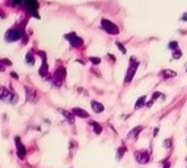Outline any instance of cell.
<instances>
[{
	"label": "cell",
	"mask_w": 187,
	"mask_h": 168,
	"mask_svg": "<svg viewBox=\"0 0 187 168\" xmlns=\"http://www.w3.org/2000/svg\"><path fill=\"white\" fill-rule=\"evenodd\" d=\"M23 37V28H19V27H15V28H10L6 35H5V40L7 43H15L18 40H21V38Z\"/></svg>",
	"instance_id": "obj_1"
},
{
	"label": "cell",
	"mask_w": 187,
	"mask_h": 168,
	"mask_svg": "<svg viewBox=\"0 0 187 168\" xmlns=\"http://www.w3.org/2000/svg\"><path fill=\"white\" fill-rule=\"evenodd\" d=\"M138 67H139V61L136 60L134 57H130V66H129L127 73H126V79H124V82H126V83L132 82V79L134 77V73H136V70H138Z\"/></svg>",
	"instance_id": "obj_2"
},
{
	"label": "cell",
	"mask_w": 187,
	"mask_h": 168,
	"mask_svg": "<svg viewBox=\"0 0 187 168\" xmlns=\"http://www.w3.org/2000/svg\"><path fill=\"white\" fill-rule=\"evenodd\" d=\"M101 28L107 32V34H111V35H117L120 31H118V27L116 23H113L108 19H101Z\"/></svg>",
	"instance_id": "obj_3"
},
{
	"label": "cell",
	"mask_w": 187,
	"mask_h": 168,
	"mask_svg": "<svg viewBox=\"0 0 187 168\" xmlns=\"http://www.w3.org/2000/svg\"><path fill=\"white\" fill-rule=\"evenodd\" d=\"M65 77H66V69L65 67H59L53 76V85L54 86H61V83H63L65 81Z\"/></svg>",
	"instance_id": "obj_4"
},
{
	"label": "cell",
	"mask_w": 187,
	"mask_h": 168,
	"mask_svg": "<svg viewBox=\"0 0 187 168\" xmlns=\"http://www.w3.org/2000/svg\"><path fill=\"white\" fill-rule=\"evenodd\" d=\"M65 38H66V40L69 41V44H70L72 47H81V45L83 44V40H82L81 37H78V35L75 34V32L66 34V35H65Z\"/></svg>",
	"instance_id": "obj_5"
},
{
	"label": "cell",
	"mask_w": 187,
	"mask_h": 168,
	"mask_svg": "<svg viewBox=\"0 0 187 168\" xmlns=\"http://www.w3.org/2000/svg\"><path fill=\"white\" fill-rule=\"evenodd\" d=\"M134 159L138 161L139 164H148L149 159H151V155H149V152L146 151H136L134 152Z\"/></svg>",
	"instance_id": "obj_6"
},
{
	"label": "cell",
	"mask_w": 187,
	"mask_h": 168,
	"mask_svg": "<svg viewBox=\"0 0 187 168\" xmlns=\"http://www.w3.org/2000/svg\"><path fill=\"white\" fill-rule=\"evenodd\" d=\"M40 57L43 59V64H41V69H40V76L41 77H45L47 76V73H48V64H47V59H45V53H44V51H40Z\"/></svg>",
	"instance_id": "obj_7"
},
{
	"label": "cell",
	"mask_w": 187,
	"mask_h": 168,
	"mask_svg": "<svg viewBox=\"0 0 187 168\" xmlns=\"http://www.w3.org/2000/svg\"><path fill=\"white\" fill-rule=\"evenodd\" d=\"M15 143H16V148H18V157H19L21 159H23V157L27 155V149H25V146L22 145V142H21L19 136L15 137Z\"/></svg>",
	"instance_id": "obj_8"
},
{
	"label": "cell",
	"mask_w": 187,
	"mask_h": 168,
	"mask_svg": "<svg viewBox=\"0 0 187 168\" xmlns=\"http://www.w3.org/2000/svg\"><path fill=\"white\" fill-rule=\"evenodd\" d=\"M25 91H27V99H28L29 102H37V99H38V95H37L35 89H32V88H27Z\"/></svg>",
	"instance_id": "obj_9"
},
{
	"label": "cell",
	"mask_w": 187,
	"mask_h": 168,
	"mask_svg": "<svg viewBox=\"0 0 187 168\" xmlns=\"http://www.w3.org/2000/svg\"><path fill=\"white\" fill-rule=\"evenodd\" d=\"M72 113L76 115V117H82V119H88L89 117V114L86 113L85 110H82V108H79V107H75V108H72Z\"/></svg>",
	"instance_id": "obj_10"
},
{
	"label": "cell",
	"mask_w": 187,
	"mask_h": 168,
	"mask_svg": "<svg viewBox=\"0 0 187 168\" xmlns=\"http://www.w3.org/2000/svg\"><path fill=\"white\" fill-rule=\"evenodd\" d=\"M91 107H92L94 113H96V114L104 111V105L101 104V102H98V101H91Z\"/></svg>",
	"instance_id": "obj_11"
},
{
	"label": "cell",
	"mask_w": 187,
	"mask_h": 168,
	"mask_svg": "<svg viewBox=\"0 0 187 168\" xmlns=\"http://www.w3.org/2000/svg\"><path fill=\"white\" fill-rule=\"evenodd\" d=\"M143 130V127L142 126H138V127H134V129H132V130L129 132V135H127V137L129 139H136V137H138V135Z\"/></svg>",
	"instance_id": "obj_12"
},
{
	"label": "cell",
	"mask_w": 187,
	"mask_h": 168,
	"mask_svg": "<svg viewBox=\"0 0 187 168\" xmlns=\"http://www.w3.org/2000/svg\"><path fill=\"white\" fill-rule=\"evenodd\" d=\"M59 113H61V114H63L65 117L67 119V121H69L70 124H73V123H75V117H73L75 114H73L72 111L69 113V111H66V110H63V108H59Z\"/></svg>",
	"instance_id": "obj_13"
},
{
	"label": "cell",
	"mask_w": 187,
	"mask_h": 168,
	"mask_svg": "<svg viewBox=\"0 0 187 168\" xmlns=\"http://www.w3.org/2000/svg\"><path fill=\"white\" fill-rule=\"evenodd\" d=\"M146 105V97L145 95H142L140 98H138V101H136V104H134V110H139V108H142V107H145Z\"/></svg>",
	"instance_id": "obj_14"
},
{
	"label": "cell",
	"mask_w": 187,
	"mask_h": 168,
	"mask_svg": "<svg viewBox=\"0 0 187 168\" xmlns=\"http://www.w3.org/2000/svg\"><path fill=\"white\" fill-rule=\"evenodd\" d=\"M161 76H164L165 79H170V77H176V76H177V73L174 72V70L165 69V70H162V72H161Z\"/></svg>",
	"instance_id": "obj_15"
},
{
	"label": "cell",
	"mask_w": 187,
	"mask_h": 168,
	"mask_svg": "<svg viewBox=\"0 0 187 168\" xmlns=\"http://www.w3.org/2000/svg\"><path fill=\"white\" fill-rule=\"evenodd\" d=\"M10 92H12V91H9V89H6L5 86H2V88H0V99H6V101H7Z\"/></svg>",
	"instance_id": "obj_16"
},
{
	"label": "cell",
	"mask_w": 187,
	"mask_h": 168,
	"mask_svg": "<svg viewBox=\"0 0 187 168\" xmlns=\"http://www.w3.org/2000/svg\"><path fill=\"white\" fill-rule=\"evenodd\" d=\"M124 153H126V146H124V145H121V146L118 148V151H117V155H116L117 161H120V159L124 157Z\"/></svg>",
	"instance_id": "obj_17"
},
{
	"label": "cell",
	"mask_w": 187,
	"mask_h": 168,
	"mask_svg": "<svg viewBox=\"0 0 187 168\" xmlns=\"http://www.w3.org/2000/svg\"><path fill=\"white\" fill-rule=\"evenodd\" d=\"M18 99H19V98H18V95H16L13 91H12V92H10V95H9V98H7V102H10V104H13V105H15L16 102H18Z\"/></svg>",
	"instance_id": "obj_18"
},
{
	"label": "cell",
	"mask_w": 187,
	"mask_h": 168,
	"mask_svg": "<svg viewBox=\"0 0 187 168\" xmlns=\"http://www.w3.org/2000/svg\"><path fill=\"white\" fill-rule=\"evenodd\" d=\"M89 124H91V126L94 127V132H95L96 135H101V132H102V127L99 126V124H98L96 121H91Z\"/></svg>",
	"instance_id": "obj_19"
},
{
	"label": "cell",
	"mask_w": 187,
	"mask_h": 168,
	"mask_svg": "<svg viewBox=\"0 0 187 168\" xmlns=\"http://www.w3.org/2000/svg\"><path fill=\"white\" fill-rule=\"evenodd\" d=\"M25 61H27L29 66H32V64L35 63V57H34V54H32V51H29V53L27 54V57H25Z\"/></svg>",
	"instance_id": "obj_20"
},
{
	"label": "cell",
	"mask_w": 187,
	"mask_h": 168,
	"mask_svg": "<svg viewBox=\"0 0 187 168\" xmlns=\"http://www.w3.org/2000/svg\"><path fill=\"white\" fill-rule=\"evenodd\" d=\"M162 145H164V148H165V149H170V148L172 146V139H171V137H170V139H165Z\"/></svg>",
	"instance_id": "obj_21"
},
{
	"label": "cell",
	"mask_w": 187,
	"mask_h": 168,
	"mask_svg": "<svg viewBox=\"0 0 187 168\" xmlns=\"http://www.w3.org/2000/svg\"><path fill=\"white\" fill-rule=\"evenodd\" d=\"M116 45H117V48H118V50L121 51L123 54H126V53H127V51H126V47H124V45H123V44H121L120 41H116Z\"/></svg>",
	"instance_id": "obj_22"
},
{
	"label": "cell",
	"mask_w": 187,
	"mask_h": 168,
	"mask_svg": "<svg viewBox=\"0 0 187 168\" xmlns=\"http://www.w3.org/2000/svg\"><path fill=\"white\" fill-rule=\"evenodd\" d=\"M181 56H183V51H181V50H176V51H174V53H172V59H174V60L180 59Z\"/></svg>",
	"instance_id": "obj_23"
},
{
	"label": "cell",
	"mask_w": 187,
	"mask_h": 168,
	"mask_svg": "<svg viewBox=\"0 0 187 168\" xmlns=\"http://www.w3.org/2000/svg\"><path fill=\"white\" fill-rule=\"evenodd\" d=\"M168 48H170V50H174V51L178 50V43H177V41H171V43L168 44Z\"/></svg>",
	"instance_id": "obj_24"
},
{
	"label": "cell",
	"mask_w": 187,
	"mask_h": 168,
	"mask_svg": "<svg viewBox=\"0 0 187 168\" xmlns=\"http://www.w3.org/2000/svg\"><path fill=\"white\" fill-rule=\"evenodd\" d=\"M89 60H91L94 64H99V63H101V59H98V57H91Z\"/></svg>",
	"instance_id": "obj_25"
},
{
	"label": "cell",
	"mask_w": 187,
	"mask_h": 168,
	"mask_svg": "<svg viewBox=\"0 0 187 168\" xmlns=\"http://www.w3.org/2000/svg\"><path fill=\"white\" fill-rule=\"evenodd\" d=\"M159 97H162V95H161V92H154L151 99H152V101H155V99H156V98H159Z\"/></svg>",
	"instance_id": "obj_26"
},
{
	"label": "cell",
	"mask_w": 187,
	"mask_h": 168,
	"mask_svg": "<svg viewBox=\"0 0 187 168\" xmlns=\"http://www.w3.org/2000/svg\"><path fill=\"white\" fill-rule=\"evenodd\" d=\"M161 164H162V168H170V161L168 159H164Z\"/></svg>",
	"instance_id": "obj_27"
},
{
	"label": "cell",
	"mask_w": 187,
	"mask_h": 168,
	"mask_svg": "<svg viewBox=\"0 0 187 168\" xmlns=\"http://www.w3.org/2000/svg\"><path fill=\"white\" fill-rule=\"evenodd\" d=\"M0 63H2V64H7V66H12V61H10V60H6V59H5V60H0Z\"/></svg>",
	"instance_id": "obj_28"
},
{
	"label": "cell",
	"mask_w": 187,
	"mask_h": 168,
	"mask_svg": "<svg viewBox=\"0 0 187 168\" xmlns=\"http://www.w3.org/2000/svg\"><path fill=\"white\" fill-rule=\"evenodd\" d=\"M158 133H159V127H155V129H154V137H156Z\"/></svg>",
	"instance_id": "obj_29"
},
{
	"label": "cell",
	"mask_w": 187,
	"mask_h": 168,
	"mask_svg": "<svg viewBox=\"0 0 187 168\" xmlns=\"http://www.w3.org/2000/svg\"><path fill=\"white\" fill-rule=\"evenodd\" d=\"M5 18H6V13L3 10H0V19H5Z\"/></svg>",
	"instance_id": "obj_30"
},
{
	"label": "cell",
	"mask_w": 187,
	"mask_h": 168,
	"mask_svg": "<svg viewBox=\"0 0 187 168\" xmlns=\"http://www.w3.org/2000/svg\"><path fill=\"white\" fill-rule=\"evenodd\" d=\"M181 21H184V22H187V13H184V15L181 16Z\"/></svg>",
	"instance_id": "obj_31"
},
{
	"label": "cell",
	"mask_w": 187,
	"mask_h": 168,
	"mask_svg": "<svg viewBox=\"0 0 187 168\" xmlns=\"http://www.w3.org/2000/svg\"><path fill=\"white\" fill-rule=\"evenodd\" d=\"M12 77H13V79H19V77H18V73H15V72L12 73Z\"/></svg>",
	"instance_id": "obj_32"
},
{
	"label": "cell",
	"mask_w": 187,
	"mask_h": 168,
	"mask_svg": "<svg viewBox=\"0 0 187 168\" xmlns=\"http://www.w3.org/2000/svg\"><path fill=\"white\" fill-rule=\"evenodd\" d=\"M186 161H187V158H186Z\"/></svg>",
	"instance_id": "obj_33"
},
{
	"label": "cell",
	"mask_w": 187,
	"mask_h": 168,
	"mask_svg": "<svg viewBox=\"0 0 187 168\" xmlns=\"http://www.w3.org/2000/svg\"><path fill=\"white\" fill-rule=\"evenodd\" d=\"M186 142H187V139H186Z\"/></svg>",
	"instance_id": "obj_34"
}]
</instances>
